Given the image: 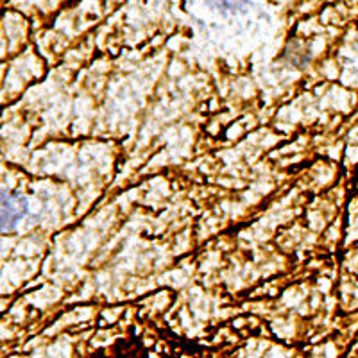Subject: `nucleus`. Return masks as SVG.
Masks as SVG:
<instances>
[{"label":"nucleus","instance_id":"nucleus-1","mask_svg":"<svg viewBox=\"0 0 358 358\" xmlns=\"http://www.w3.org/2000/svg\"><path fill=\"white\" fill-rule=\"evenodd\" d=\"M27 212V199L22 196H13L2 190V231L8 233L17 228L18 220Z\"/></svg>","mask_w":358,"mask_h":358}]
</instances>
